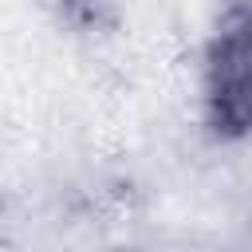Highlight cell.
<instances>
[{"instance_id":"7a4b0ae2","label":"cell","mask_w":252,"mask_h":252,"mask_svg":"<svg viewBox=\"0 0 252 252\" xmlns=\"http://www.w3.org/2000/svg\"><path fill=\"white\" fill-rule=\"evenodd\" d=\"M43 4L83 28H106L118 16V0H43Z\"/></svg>"},{"instance_id":"6da1fadb","label":"cell","mask_w":252,"mask_h":252,"mask_svg":"<svg viewBox=\"0 0 252 252\" xmlns=\"http://www.w3.org/2000/svg\"><path fill=\"white\" fill-rule=\"evenodd\" d=\"M205 118L220 138H240L252 130V8H228L201 63Z\"/></svg>"}]
</instances>
